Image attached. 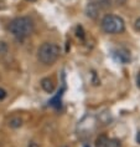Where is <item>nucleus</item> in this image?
<instances>
[{"label":"nucleus","mask_w":140,"mask_h":147,"mask_svg":"<svg viewBox=\"0 0 140 147\" xmlns=\"http://www.w3.org/2000/svg\"><path fill=\"white\" fill-rule=\"evenodd\" d=\"M8 30L17 39H25L34 31V21L29 16L15 18L8 25Z\"/></svg>","instance_id":"obj_1"},{"label":"nucleus","mask_w":140,"mask_h":147,"mask_svg":"<svg viewBox=\"0 0 140 147\" xmlns=\"http://www.w3.org/2000/svg\"><path fill=\"white\" fill-rule=\"evenodd\" d=\"M60 46L55 42H43L37 50V60L43 65H52L60 57Z\"/></svg>","instance_id":"obj_2"},{"label":"nucleus","mask_w":140,"mask_h":147,"mask_svg":"<svg viewBox=\"0 0 140 147\" xmlns=\"http://www.w3.org/2000/svg\"><path fill=\"white\" fill-rule=\"evenodd\" d=\"M101 28L107 34H121L125 30V23L123 18L108 14L102 19Z\"/></svg>","instance_id":"obj_3"},{"label":"nucleus","mask_w":140,"mask_h":147,"mask_svg":"<svg viewBox=\"0 0 140 147\" xmlns=\"http://www.w3.org/2000/svg\"><path fill=\"white\" fill-rule=\"evenodd\" d=\"M95 147H121V143L117 138H109L105 135H101L95 140Z\"/></svg>","instance_id":"obj_4"},{"label":"nucleus","mask_w":140,"mask_h":147,"mask_svg":"<svg viewBox=\"0 0 140 147\" xmlns=\"http://www.w3.org/2000/svg\"><path fill=\"white\" fill-rule=\"evenodd\" d=\"M99 11H101V9L98 8L95 4H93L92 1L88 3V5L86 6V15L88 18H91V19H97L99 16Z\"/></svg>","instance_id":"obj_5"},{"label":"nucleus","mask_w":140,"mask_h":147,"mask_svg":"<svg viewBox=\"0 0 140 147\" xmlns=\"http://www.w3.org/2000/svg\"><path fill=\"white\" fill-rule=\"evenodd\" d=\"M41 87L42 90L47 94H52L53 90H55V84H53V80L50 79V78H43L41 80Z\"/></svg>","instance_id":"obj_6"},{"label":"nucleus","mask_w":140,"mask_h":147,"mask_svg":"<svg viewBox=\"0 0 140 147\" xmlns=\"http://www.w3.org/2000/svg\"><path fill=\"white\" fill-rule=\"evenodd\" d=\"M8 125L11 128H20L24 125V120L20 116H14L8 121Z\"/></svg>","instance_id":"obj_7"},{"label":"nucleus","mask_w":140,"mask_h":147,"mask_svg":"<svg viewBox=\"0 0 140 147\" xmlns=\"http://www.w3.org/2000/svg\"><path fill=\"white\" fill-rule=\"evenodd\" d=\"M91 1L97 5L101 10H107L112 6V0H91Z\"/></svg>","instance_id":"obj_8"},{"label":"nucleus","mask_w":140,"mask_h":147,"mask_svg":"<svg viewBox=\"0 0 140 147\" xmlns=\"http://www.w3.org/2000/svg\"><path fill=\"white\" fill-rule=\"evenodd\" d=\"M118 57L121 62H128L130 60V53L125 49H119L118 50Z\"/></svg>","instance_id":"obj_9"},{"label":"nucleus","mask_w":140,"mask_h":147,"mask_svg":"<svg viewBox=\"0 0 140 147\" xmlns=\"http://www.w3.org/2000/svg\"><path fill=\"white\" fill-rule=\"evenodd\" d=\"M9 51V46L5 41H0V56H4V55L8 54Z\"/></svg>","instance_id":"obj_10"},{"label":"nucleus","mask_w":140,"mask_h":147,"mask_svg":"<svg viewBox=\"0 0 140 147\" xmlns=\"http://www.w3.org/2000/svg\"><path fill=\"white\" fill-rule=\"evenodd\" d=\"M76 32H77V36H78V38L84 39V31H83V28L82 26H77Z\"/></svg>","instance_id":"obj_11"},{"label":"nucleus","mask_w":140,"mask_h":147,"mask_svg":"<svg viewBox=\"0 0 140 147\" xmlns=\"http://www.w3.org/2000/svg\"><path fill=\"white\" fill-rule=\"evenodd\" d=\"M8 96V94H6V91L3 89V87H0V101H3L4 98Z\"/></svg>","instance_id":"obj_12"},{"label":"nucleus","mask_w":140,"mask_h":147,"mask_svg":"<svg viewBox=\"0 0 140 147\" xmlns=\"http://www.w3.org/2000/svg\"><path fill=\"white\" fill-rule=\"evenodd\" d=\"M127 1H128V0H114V3H115L117 5H120V6H121V5H124Z\"/></svg>","instance_id":"obj_13"},{"label":"nucleus","mask_w":140,"mask_h":147,"mask_svg":"<svg viewBox=\"0 0 140 147\" xmlns=\"http://www.w3.org/2000/svg\"><path fill=\"white\" fill-rule=\"evenodd\" d=\"M135 28H136V30H140V18H138L135 20Z\"/></svg>","instance_id":"obj_14"},{"label":"nucleus","mask_w":140,"mask_h":147,"mask_svg":"<svg viewBox=\"0 0 140 147\" xmlns=\"http://www.w3.org/2000/svg\"><path fill=\"white\" fill-rule=\"evenodd\" d=\"M27 147H40V146H39V143H36V142H30L27 145Z\"/></svg>","instance_id":"obj_15"},{"label":"nucleus","mask_w":140,"mask_h":147,"mask_svg":"<svg viewBox=\"0 0 140 147\" xmlns=\"http://www.w3.org/2000/svg\"><path fill=\"white\" fill-rule=\"evenodd\" d=\"M136 85H138V87L140 89V74L138 75V79H136Z\"/></svg>","instance_id":"obj_16"},{"label":"nucleus","mask_w":140,"mask_h":147,"mask_svg":"<svg viewBox=\"0 0 140 147\" xmlns=\"http://www.w3.org/2000/svg\"><path fill=\"white\" fill-rule=\"evenodd\" d=\"M136 141H138L140 143V131L138 132V135H136Z\"/></svg>","instance_id":"obj_17"},{"label":"nucleus","mask_w":140,"mask_h":147,"mask_svg":"<svg viewBox=\"0 0 140 147\" xmlns=\"http://www.w3.org/2000/svg\"><path fill=\"white\" fill-rule=\"evenodd\" d=\"M26 1H30V3H32V1H36V0H26Z\"/></svg>","instance_id":"obj_18"},{"label":"nucleus","mask_w":140,"mask_h":147,"mask_svg":"<svg viewBox=\"0 0 140 147\" xmlns=\"http://www.w3.org/2000/svg\"><path fill=\"white\" fill-rule=\"evenodd\" d=\"M63 147H67V146H63Z\"/></svg>","instance_id":"obj_19"},{"label":"nucleus","mask_w":140,"mask_h":147,"mask_svg":"<svg viewBox=\"0 0 140 147\" xmlns=\"http://www.w3.org/2000/svg\"><path fill=\"white\" fill-rule=\"evenodd\" d=\"M86 147H89V146H86Z\"/></svg>","instance_id":"obj_20"}]
</instances>
